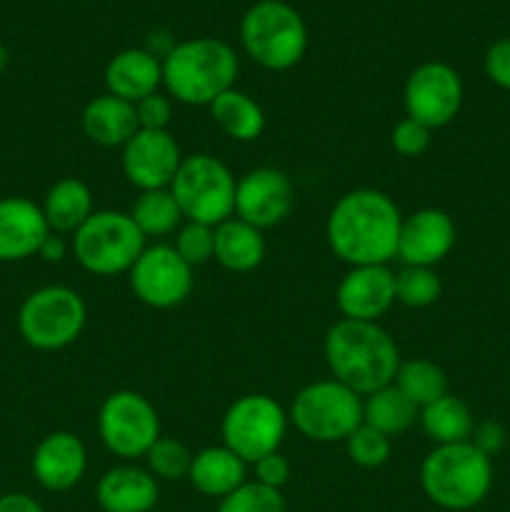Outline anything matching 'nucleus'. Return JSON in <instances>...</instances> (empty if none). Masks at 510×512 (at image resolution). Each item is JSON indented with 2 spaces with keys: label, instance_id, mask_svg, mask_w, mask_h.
I'll return each mask as SVG.
<instances>
[{
  "label": "nucleus",
  "instance_id": "4",
  "mask_svg": "<svg viewBox=\"0 0 510 512\" xmlns=\"http://www.w3.org/2000/svg\"><path fill=\"white\" fill-rule=\"evenodd\" d=\"M420 488L438 508L473 510L493 488V463L470 440L435 445L420 465Z\"/></svg>",
  "mask_w": 510,
  "mask_h": 512
},
{
  "label": "nucleus",
  "instance_id": "33",
  "mask_svg": "<svg viewBox=\"0 0 510 512\" xmlns=\"http://www.w3.org/2000/svg\"><path fill=\"white\" fill-rule=\"evenodd\" d=\"M218 512H285V500L280 490L245 480L238 490L220 500Z\"/></svg>",
  "mask_w": 510,
  "mask_h": 512
},
{
  "label": "nucleus",
  "instance_id": "27",
  "mask_svg": "<svg viewBox=\"0 0 510 512\" xmlns=\"http://www.w3.org/2000/svg\"><path fill=\"white\" fill-rule=\"evenodd\" d=\"M418 420L423 425V433L435 445L465 443V440H470L475 428L473 413H470L468 405L448 393L435 400V403L420 408Z\"/></svg>",
  "mask_w": 510,
  "mask_h": 512
},
{
  "label": "nucleus",
  "instance_id": "9",
  "mask_svg": "<svg viewBox=\"0 0 510 512\" xmlns=\"http://www.w3.org/2000/svg\"><path fill=\"white\" fill-rule=\"evenodd\" d=\"M83 298L65 285H48L23 300L18 330L35 350H63L80 338L85 328Z\"/></svg>",
  "mask_w": 510,
  "mask_h": 512
},
{
  "label": "nucleus",
  "instance_id": "23",
  "mask_svg": "<svg viewBox=\"0 0 510 512\" xmlns=\"http://www.w3.org/2000/svg\"><path fill=\"white\" fill-rule=\"evenodd\" d=\"M245 470H248V463L240 460L233 450L225 445H213L193 455L188 480L198 493L223 500L245 483Z\"/></svg>",
  "mask_w": 510,
  "mask_h": 512
},
{
  "label": "nucleus",
  "instance_id": "5",
  "mask_svg": "<svg viewBox=\"0 0 510 512\" xmlns=\"http://www.w3.org/2000/svg\"><path fill=\"white\" fill-rule=\"evenodd\" d=\"M240 45L265 70H290L308 50V28L285 0H258L240 20Z\"/></svg>",
  "mask_w": 510,
  "mask_h": 512
},
{
  "label": "nucleus",
  "instance_id": "7",
  "mask_svg": "<svg viewBox=\"0 0 510 512\" xmlns=\"http://www.w3.org/2000/svg\"><path fill=\"white\" fill-rule=\"evenodd\" d=\"M78 263L93 275L130 273L135 260L145 250V235L133 223L130 213L95 210L73 238Z\"/></svg>",
  "mask_w": 510,
  "mask_h": 512
},
{
  "label": "nucleus",
  "instance_id": "39",
  "mask_svg": "<svg viewBox=\"0 0 510 512\" xmlns=\"http://www.w3.org/2000/svg\"><path fill=\"white\" fill-rule=\"evenodd\" d=\"M255 468V483L260 485H268V488L280 490L290 478V463L285 455L278 453H270L265 458H260L258 463H253Z\"/></svg>",
  "mask_w": 510,
  "mask_h": 512
},
{
  "label": "nucleus",
  "instance_id": "25",
  "mask_svg": "<svg viewBox=\"0 0 510 512\" xmlns=\"http://www.w3.org/2000/svg\"><path fill=\"white\" fill-rule=\"evenodd\" d=\"M43 208L45 220H48L50 230L58 235L63 233H75L93 210V193H90L88 185L78 178H63L48 190L45 195Z\"/></svg>",
  "mask_w": 510,
  "mask_h": 512
},
{
  "label": "nucleus",
  "instance_id": "10",
  "mask_svg": "<svg viewBox=\"0 0 510 512\" xmlns=\"http://www.w3.org/2000/svg\"><path fill=\"white\" fill-rule=\"evenodd\" d=\"M288 428V415L270 395L253 393L235 400L223 415V445L248 465L278 453Z\"/></svg>",
  "mask_w": 510,
  "mask_h": 512
},
{
  "label": "nucleus",
  "instance_id": "38",
  "mask_svg": "<svg viewBox=\"0 0 510 512\" xmlns=\"http://www.w3.org/2000/svg\"><path fill=\"white\" fill-rule=\"evenodd\" d=\"M485 75L493 85L510 90V38L490 43L488 53H485Z\"/></svg>",
  "mask_w": 510,
  "mask_h": 512
},
{
  "label": "nucleus",
  "instance_id": "11",
  "mask_svg": "<svg viewBox=\"0 0 510 512\" xmlns=\"http://www.w3.org/2000/svg\"><path fill=\"white\" fill-rule=\"evenodd\" d=\"M98 433L105 448L118 458H145L160 438L158 410L135 390H115L100 405Z\"/></svg>",
  "mask_w": 510,
  "mask_h": 512
},
{
  "label": "nucleus",
  "instance_id": "19",
  "mask_svg": "<svg viewBox=\"0 0 510 512\" xmlns=\"http://www.w3.org/2000/svg\"><path fill=\"white\" fill-rule=\"evenodd\" d=\"M50 233L53 230L45 220L43 208L33 200L20 195L0 200V263H18L38 255Z\"/></svg>",
  "mask_w": 510,
  "mask_h": 512
},
{
  "label": "nucleus",
  "instance_id": "28",
  "mask_svg": "<svg viewBox=\"0 0 510 512\" xmlns=\"http://www.w3.org/2000/svg\"><path fill=\"white\" fill-rule=\"evenodd\" d=\"M418 415L420 410L400 393L395 383L385 385V388L363 398V423L380 430L388 438L405 433L418 420Z\"/></svg>",
  "mask_w": 510,
  "mask_h": 512
},
{
  "label": "nucleus",
  "instance_id": "15",
  "mask_svg": "<svg viewBox=\"0 0 510 512\" xmlns=\"http://www.w3.org/2000/svg\"><path fill=\"white\" fill-rule=\"evenodd\" d=\"M180 163L183 155L168 130H138L123 145V173L140 193L170 188Z\"/></svg>",
  "mask_w": 510,
  "mask_h": 512
},
{
  "label": "nucleus",
  "instance_id": "42",
  "mask_svg": "<svg viewBox=\"0 0 510 512\" xmlns=\"http://www.w3.org/2000/svg\"><path fill=\"white\" fill-rule=\"evenodd\" d=\"M65 253H68V245H65V240L58 233H50L38 250V255L45 263H60L65 258Z\"/></svg>",
  "mask_w": 510,
  "mask_h": 512
},
{
  "label": "nucleus",
  "instance_id": "6",
  "mask_svg": "<svg viewBox=\"0 0 510 512\" xmlns=\"http://www.w3.org/2000/svg\"><path fill=\"white\" fill-rule=\"evenodd\" d=\"M235 185L228 165L208 153L183 158L170 193L175 195L183 220L218 228L235 215Z\"/></svg>",
  "mask_w": 510,
  "mask_h": 512
},
{
  "label": "nucleus",
  "instance_id": "18",
  "mask_svg": "<svg viewBox=\"0 0 510 512\" xmlns=\"http://www.w3.org/2000/svg\"><path fill=\"white\" fill-rule=\"evenodd\" d=\"M33 475L50 493H65L83 480L88 453L83 440L68 430L45 435L33 453Z\"/></svg>",
  "mask_w": 510,
  "mask_h": 512
},
{
  "label": "nucleus",
  "instance_id": "8",
  "mask_svg": "<svg viewBox=\"0 0 510 512\" xmlns=\"http://www.w3.org/2000/svg\"><path fill=\"white\" fill-rule=\"evenodd\" d=\"M290 420L315 443H345L363 425V398L335 378L318 380L295 395Z\"/></svg>",
  "mask_w": 510,
  "mask_h": 512
},
{
  "label": "nucleus",
  "instance_id": "32",
  "mask_svg": "<svg viewBox=\"0 0 510 512\" xmlns=\"http://www.w3.org/2000/svg\"><path fill=\"white\" fill-rule=\"evenodd\" d=\"M145 463H148L150 475L155 480H168V483H173V480L188 478L193 455L178 440L158 438L153 448L145 453Z\"/></svg>",
  "mask_w": 510,
  "mask_h": 512
},
{
  "label": "nucleus",
  "instance_id": "44",
  "mask_svg": "<svg viewBox=\"0 0 510 512\" xmlns=\"http://www.w3.org/2000/svg\"><path fill=\"white\" fill-rule=\"evenodd\" d=\"M508 285H510V280H508Z\"/></svg>",
  "mask_w": 510,
  "mask_h": 512
},
{
  "label": "nucleus",
  "instance_id": "1",
  "mask_svg": "<svg viewBox=\"0 0 510 512\" xmlns=\"http://www.w3.org/2000/svg\"><path fill=\"white\" fill-rule=\"evenodd\" d=\"M398 205L380 190L360 188L345 193L333 205L325 235L340 260L355 265H388L398 255Z\"/></svg>",
  "mask_w": 510,
  "mask_h": 512
},
{
  "label": "nucleus",
  "instance_id": "29",
  "mask_svg": "<svg viewBox=\"0 0 510 512\" xmlns=\"http://www.w3.org/2000/svg\"><path fill=\"white\" fill-rule=\"evenodd\" d=\"M130 218L138 225L140 233L145 235V240L175 233V228L183 223V213H180L170 188L140 193L138 200L133 203V210H130Z\"/></svg>",
  "mask_w": 510,
  "mask_h": 512
},
{
  "label": "nucleus",
  "instance_id": "35",
  "mask_svg": "<svg viewBox=\"0 0 510 512\" xmlns=\"http://www.w3.org/2000/svg\"><path fill=\"white\" fill-rule=\"evenodd\" d=\"M173 248L178 250V255L190 268L205 265L215 255V228L203 223H188L185 220L183 228L178 230V238H175Z\"/></svg>",
  "mask_w": 510,
  "mask_h": 512
},
{
  "label": "nucleus",
  "instance_id": "41",
  "mask_svg": "<svg viewBox=\"0 0 510 512\" xmlns=\"http://www.w3.org/2000/svg\"><path fill=\"white\" fill-rule=\"evenodd\" d=\"M0 512H45L43 505L25 493H5L0 498Z\"/></svg>",
  "mask_w": 510,
  "mask_h": 512
},
{
  "label": "nucleus",
  "instance_id": "37",
  "mask_svg": "<svg viewBox=\"0 0 510 512\" xmlns=\"http://www.w3.org/2000/svg\"><path fill=\"white\" fill-rule=\"evenodd\" d=\"M135 115H138L140 130H168L170 118H173V103L168 95L153 93L135 103Z\"/></svg>",
  "mask_w": 510,
  "mask_h": 512
},
{
  "label": "nucleus",
  "instance_id": "43",
  "mask_svg": "<svg viewBox=\"0 0 510 512\" xmlns=\"http://www.w3.org/2000/svg\"><path fill=\"white\" fill-rule=\"evenodd\" d=\"M8 60H10V53H8V48H5V45L0 43V73H3V70L8 68Z\"/></svg>",
  "mask_w": 510,
  "mask_h": 512
},
{
  "label": "nucleus",
  "instance_id": "2",
  "mask_svg": "<svg viewBox=\"0 0 510 512\" xmlns=\"http://www.w3.org/2000/svg\"><path fill=\"white\" fill-rule=\"evenodd\" d=\"M325 360L338 383L360 398L385 388L400 368V350L388 330L363 320H338L325 335Z\"/></svg>",
  "mask_w": 510,
  "mask_h": 512
},
{
  "label": "nucleus",
  "instance_id": "26",
  "mask_svg": "<svg viewBox=\"0 0 510 512\" xmlns=\"http://www.w3.org/2000/svg\"><path fill=\"white\" fill-rule=\"evenodd\" d=\"M210 115L225 135L240 143L258 140L265 130V113L248 93L238 88L225 90L208 105Z\"/></svg>",
  "mask_w": 510,
  "mask_h": 512
},
{
  "label": "nucleus",
  "instance_id": "14",
  "mask_svg": "<svg viewBox=\"0 0 510 512\" xmlns=\"http://www.w3.org/2000/svg\"><path fill=\"white\" fill-rule=\"evenodd\" d=\"M295 203L288 175L275 168H255L235 185V218L265 230L283 223Z\"/></svg>",
  "mask_w": 510,
  "mask_h": 512
},
{
  "label": "nucleus",
  "instance_id": "3",
  "mask_svg": "<svg viewBox=\"0 0 510 512\" xmlns=\"http://www.w3.org/2000/svg\"><path fill=\"white\" fill-rule=\"evenodd\" d=\"M238 55L220 38H190L175 43L163 58V85L183 105H210L235 88Z\"/></svg>",
  "mask_w": 510,
  "mask_h": 512
},
{
  "label": "nucleus",
  "instance_id": "17",
  "mask_svg": "<svg viewBox=\"0 0 510 512\" xmlns=\"http://www.w3.org/2000/svg\"><path fill=\"white\" fill-rule=\"evenodd\" d=\"M455 245V223L438 208H423L400 225L398 255L405 265L435 268Z\"/></svg>",
  "mask_w": 510,
  "mask_h": 512
},
{
  "label": "nucleus",
  "instance_id": "36",
  "mask_svg": "<svg viewBox=\"0 0 510 512\" xmlns=\"http://www.w3.org/2000/svg\"><path fill=\"white\" fill-rule=\"evenodd\" d=\"M430 133L433 130L428 125L418 123L413 118H403L395 123L393 133H390V143H393L395 153L405 155V158H418L430 148Z\"/></svg>",
  "mask_w": 510,
  "mask_h": 512
},
{
  "label": "nucleus",
  "instance_id": "22",
  "mask_svg": "<svg viewBox=\"0 0 510 512\" xmlns=\"http://www.w3.org/2000/svg\"><path fill=\"white\" fill-rule=\"evenodd\" d=\"M83 130L95 145L123 148L140 130L135 105L105 93L90 100L83 110Z\"/></svg>",
  "mask_w": 510,
  "mask_h": 512
},
{
  "label": "nucleus",
  "instance_id": "31",
  "mask_svg": "<svg viewBox=\"0 0 510 512\" xmlns=\"http://www.w3.org/2000/svg\"><path fill=\"white\" fill-rule=\"evenodd\" d=\"M443 293L438 273L433 268H418V265H403L395 273V300L405 308H428Z\"/></svg>",
  "mask_w": 510,
  "mask_h": 512
},
{
  "label": "nucleus",
  "instance_id": "24",
  "mask_svg": "<svg viewBox=\"0 0 510 512\" xmlns=\"http://www.w3.org/2000/svg\"><path fill=\"white\" fill-rule=\"evenodd\" d=\"M215 260L233 273H250L265 258L263 230L253 228L245 220L230 218L215 228Z\"/></svg>",
  "mask_w": 510,
  "mask_h": 512
},
{
  "label": "nucleus",
  "instance_id": "12",
  "mask_svg": "<svg viewBox=\"0 0 510 512\" xmlns=\"http://www.w3.org/2000/svg\"><path fill=\"white\" fill-rule=\"evenodd\" d=\"M405 118L428 125L430 130L453 123L463 105V80L448 63L430 60L408 75L403 88Z\"/></svg>",
  "mask_w": 510,
  "mask_h": 512
},
{
  "label": "nucleus",
  "instance_id": "30",
  "mask_svg": "<svg viewBox=\"0 0 510 512\" xmlns=\"http://www.w3.org/2000/svg\"><path fill=\"white\" fill-rule=\"evenodd\" d=\"M393 383L398 385L400 393H403L418 410L435 403V400L443 398V395L448 393V378H445L443 368L435 365L433 360L425 358L400 363Z\"/></svg>",
  "mask_w": 510,
  "mask_h": 512
},
{
  "label": "nucleus",
  "instance_id": "34",
  "mask_svg": "<svg viewBox=\"0 0 510 512\" xmlns=\"http://www.w3.org/2000/svg\"><path fill=\"white\" fill-rule=\"evenodd\" d=\"M345 448H348L350 460L360 468H380V465L388 463L390 458V438L383 435L380 430L370 428V425H360L355 433H350V438L345 440Z\"/></svg>",
  "mask_w": 510,
  "mask_h": 512
},
{
  "label": "nucleus",
  "instance_id": "40",
  "mask_svg": "<svg viewBox=\"0 0 510 512\" xmlns=\"http://www.w3.org/2000/svg\"><path fill=\"white\" fill-rule=\"evenodd\" d=\"M470 443H473L480 453H485L488 458H493L495 453H500V450H503L505 428L500 423H495V420H485V423L475 425L473 428Z\"/></svg>",
  "mask_w": 510,
  "mask_h": 512
},
{
  "label": "nucleus",
  "instance_id": "13",
  "mask_svg": "<svg viewBox=\"0 0 510 512\" xmlns=\"http://www.w3.org/2000/svg\"><path fill=\"white\" fill-rule=\"evenodd\" d=\"M128 275L135 298L158 310L185 303L193 290V268L173 245L145 248Z\"/></svg>",
  "mask_w": 510,
  "mask_h": 512
},
{
  "label": "nucleus",
  "instance_id": "20",
  "mask_svg": "<svg viewBox=\"0 0 510 512\" xmlns=\"http://www.w3.org/2000/svg\"><path fill=\"white\" fill-rule=\"evenodd\" d=\"M163 85V60L145 48H128L115 53L105 65V88L110 95L128 103L158 93Z\"/></svg>",
  "mask_w": 510,
  "mask_h": 512
},
{
  "label": "nucleus",
  "instance_id": "16",
  "mask_svg": "<svg viewBox=\"0 0 510 512\" xmlns=\"http://www.w3.org/2000/svg\"><path fill=\"white\" fill-rule=\"evenodd\" d=\"M335 303L345 320L375 323L395 303V273L388 265H355L340 280Z\"/></svg>",
  "mask_w": 510,
  "mask_h": 512
},
{
  "label": "nucleus",
  "instance_id": "21",
  "mask_svg": "<svg viewBox=\"0 0 510 512\" xmlns=\"http://www.w3.org/2000/svg\"><path fill=\"white\" fill-rule=\"evenodd\" d=\"M158 495V480L148 468L135 465L110 468L95 488V498L103 512H153Z\"/></svg>",
  "mask_w": 510,
  "mask_h": 512
}]
</instances>
